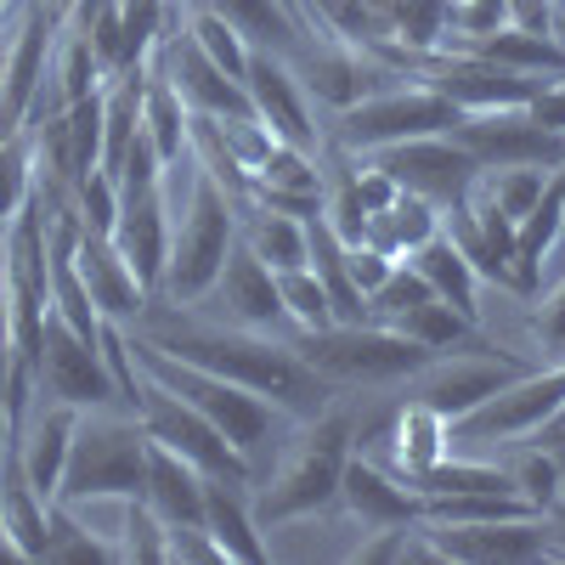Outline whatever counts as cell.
<instances>
[{
	"mask_svg": "<svg viewBox=\"0 0 565 565\" xmlns=\"http://www.w3.org/2000/svg\"><path fill=\"white\" fill-rule=\"evenodd\" d=\"M130 356H136V367L148 373L153 385H164V391H170V396H181L186 407H199V413L215 424V430H221L232 447H238V452L255 463V476H260L266 452H271V447H282L277 436L295 424L277 402L255 396L249 385L221 380V373H210V367H193V362H181V356L159 351L153 340H141L136 328H130Z\"/></svg>",
	"mask_w": 565,
	"mask_h": 565,
	"instance_id": "cell-3",
	"label": "cell"
},
{
	"mask_svg": "<svg viewBox=\"0 0 565 565\" xmlns=\"http://www.w3.org/2000/svg\"><path fill=\"white\" fill-rule=\"evenodd\" d=\"M391 255H380V249H373V244H351L345 249V271H351V282H356V289L362 295H373V289H380V282L391 277Z\"/></svg>",
	"mask_w": 565,
	"mask_h": 565,
	"instance_id": "cell-42",
	"label": "cell"
},
{
	"mask_svg": "<svg viewBox=\"0 0 565 565\" xmlns=\"http://www.w3.org/2000/svg\"><path fill=\"white\" fill-rule=\"evenodd\" d=\"M63 23L29 0V12L18 23V34L7 40V52H0V141L18 136L34 114V97L45 85V68H52V45H57Z\"/></svg>",
	"mask_w": 565,
	"mask_h": 565,
	"instance_id": "cell-15",
	"label": "cell"
},
{
	"mask_svg": "<svg viewBox=\"0 0 565 565\" xmlns=\"http://www.w3.org/2000/svg\"><path fill=\"white\" fill-rule=\"evenodd\" d=\"M380 164L402 193L424 199V204H436V210H452L469 199V186L481 181V164L476 153L463 148V141L452 130L441 136H413V141H396V148H380V153H362Z\"/></svg>",
	"mask_w": 565,
	"mask_h": 565,
	"instance_id": "cell-11",
	"label": "cell"
},
{
	"mask_svg": "<svg viewBox=\"0 0 565 565\" xmlns=\"http://www.w3.org/2000/svg\"><path fill=\"white\" fill-rule=\"evenodd\" d=\"M74 215H79V226H90V232H114V221H119V181H114L108 170L79 175V181H74Z\"/></svg>",
	"mask_w": 565,
	"mask_h": 565,
	"instance_id": "cell-40",
	"label": "cell"
},
{
	"mask_svg": "<svg viewBox=\"0 0 565 565\" xmlns=\"http://www.w3.org/2000/svg\"><path fill=\"white\" fill-rule=\"evenodd\" d=\"M559 413H565V356H559L554 367L514 373L503 391H492L487 402H476L469 413H458V418H452V452H458V441L487 447V441H526V436H543Z\"/></svg>",
	"mask_w": 565,
	"mask_h": 565,
	"instance_id": "cell-7",
	"label": "cell"
},
{
	"mask_svg": "<svg viewBox=\"0 0 565 565\" xmlns=\"http://www.w3.org/2000/svg\"><path fill=\"white\" fill-rule=\"evenodd\" d=\"M548 559H565V503L548 509Z\"/></svg>",
	"mask_w": 565,
	"mask_h": 565,
	"instance_id": "cell-44",
	"label": "cell"
},
{
	"mask_svg": "<svg viewBox=\"0 0 565 565\" xmlns=\"http://www.w3.org/2000/svg\"><path fill=\"white\" fill-rule=\"evenodd\" d=\"M452 136L476 153L481 170H554L565 153V136L543 130L526 108H492V114H458Z\"/></svg>",
	"mask_w": 565,
	"mask_h": 565,
	"instance_id": "cell-13",
	"label": "cell"
},
{
	"mask_svg": "<svg viewBox=\"0 0 565 565\" xmlns=\"http://www.w3.org/2000/svg\"><path fill=\"white\" fill-rule=\"evenodd\" d=\"M452 52H476V57H487V63H503V68H514V74H548V79H559L565 74V45L554 40V34H543V29H521V23H498L492 34H476V40H458Z\"/></svg>",
	"mask_w": 565,
	"mask_h": 565,
	"instance_id": "cell-25",
	"label": "cell"
},
{
	"mask_svg": "<svg viewBox=\"0 0 565 565\" xmlns=\"http://www.w3.org/2000/svg\"><path fill=\"white\" fill-rule=\"evenodd\" d=\"M244 90L255 103V119L277 136L289 141V148H317V130H311V114H306V85L295 74V63H282V52H266L255 45L249 52V74H244Z\"/></svg>",
	"mask_w": 565,
	"mask_h": 565,
	"instance_id": "cell-19",
	"label": "cell"
},
{
	"mask_svg": "<svg viewBox=\"0 0 565 565\" xmlns=\"http://www.w3.org/2000/svg\"><path fill=\"white\" fill-rule=\"evenodd\" d=\"M0 289H7V226H0Z\"/></svg>",
	"mask_w": 565,
	"mask_h": 565,
	"instance_id": "cell-48",
	"label": "cell"
},
{
	"mask_svg": "<svg viewBox=\"0 0 565 565\" xmlns=\"http://www.w3.org/2000/svg\"><path fill=\"white\" fill-rule=\"evenodd\" d=\"M277 295H282V311H289L295 334H311V328L334 322V306H328V289H322V277L311 271V260L277 271Z\"/></svg>",
	"mask_w": 565,
	"mask_h": 565,
	"instance_id": "cell-35",
	"label": "cell"
},
{
	"mask_svg": "<svg viewBox=\"0 0 565 565\" xmlns=\"http://www.w3.org/2000/svg\"><path fill=\"white\" fill-rule=\"evenodd\" d=\"M103 334V328H97ZM34 391L45 402H68V407H125L114 373H108V356H103V340H85L79 328H68L57 311H45V328H40V356H34Z\"/></svg>",
	"mask_w": 565,
	"mask_h": 565,
	"instance_id": "cell-10",
	"label": "cell"
},
{
	"mask_svg": "<svg viewBox=\"0 0 565 565\" xmlns=\"http://www.w3.org/2000/svg\"><path fill=\"white\" fill-rule=\"evenodd\" d=\"M215 322H232V328H255V334H295L289 311H282V295H277V271L266 260H255V249L238 238L215 277V289L199 300Z\"/></svg>",
	"mask_w": 565,
	"mask_h": 565,
	"instance_id": "cell-14",
	"label": "cell"
},
{
	"mask_svg": "<svg viewBox=\"0 0 565 565\" xmlns=\"http://www.w3.org/2000/svg\"><path fill=\"white\" fill-rule=\"evenodd\" d=\"M356 452V418L345 407H322L311 418H300V436L289 441L277 469L255 476V521L260 526H282V521H300V514H317L328 503H340V476H345V458Z\"/></svg>",
	"mask_w": 565,
	"mask_h": 565,
	"instance_id": "cell-2",
	"label": "cell"
},
{
	"mask_svg": "<svg viewBox=\"0 0 565 565\" xmlns=\"http://www.w3.org/2000/svg\"><path fill=\"white\" fill-rule=\"evenodd\" d=\"M509 481H514V492H521L537 514H548V509H559V463H554V452L537 441V447H526L521 458L509 463Z\"/></svg>",
	"mask_w": 565,
	"mask_h": 565,
	"instance_id": "cell-38",
	"label": "cell"
},
{
	"mask_svg": "<svg viewBox=\"0 0 565 565\" xmlns=\"http://www.w3.org/2000/svg\"><path fill=\"white\" fill-rule=\"evenodd\" d=\"M532 334H537V345H548L554 356H565V277L554 282V289L543 295V306L532 311Z\"/></svg>",
	"mask_w": 565,
	"mask_h": 565,
	"instance_id": "cell-41",
	"label": "cell"
},
{
	"mask_svg": "<svg viewBox=\"0 0 565 565\" xmlns=\"http://www.w3.org/2000/svg\"><path fill=\"white\" fill-rule=\"evenodd\" d=\"M548 452H554V463H559V503H565V436L548 441Z\"/></svg>",
	"mask_w": 565,
	"mask_h": 565,
	"instance_id": "cell-46",
	"label": "cell"
},
{
	"mask_svg": "<svg viewBox=\"0 0 565 565\" xmlns=\"http://www.w3.org/2000/svg\"><path fill=\"white\" fill-rule=\"evenodd\" d=\"M141 340H153L159 351L210 367L232 385H249L255 396L277 402L289 418H311L322 407H334V385L295 351V340H277V334H255V328H232L215 317H199L193 306H148L136 322Z\"/></svg>",
	"mask_w": 565,
	"mask_h": 565,
	"instance_id": "cell-1",
	"label": "cell"
},
{
	"mask_svg": "<svg viewBox=\"0 0 565 565\" xmlns=\"http://www.w3.org/2000/svg\"><path fill=\"white\" fill-rule=\"evenodd\" d=\"M204 487L210 476L199 463H186L181 452L148 441V476H141V503H148L170 532L181 526H204Z\"/></svg>",
	"mask_w": 565,
	"mask_h": 565,
	"instance_id": "cell-23",
	"label": "cell"
},
{
	"mask_svg": "<svg viewBox=\"0 0 565 565\" xmlns=\"http://www.w3.org/2000/svg\"><path fill=\"white\" fill-rule=\"evenodd\" d=\"M238 210V238L255 249V260H266L271 271H289V266H306L311 244H306V221L282 215V210H266L255 199H232Z\"/></svg>",
	"mask_w": 565,
	"mask_h": 565,
	"instance_id": "cell-28",
	"label": "cell"
},
{
	"mask_svg": "<svg viewBox=\"0 0 565 565\" xmlns=\"http://www.w3.org/2000/svg\"><path fill=\"white\" fill-rule=\"evenodd\" d=\"M148 476V430L130 407H85L74 424V447L57 503H90V498H141Z\"/></svg>",
	"mask_w": 565,
	"mask_h": 565,
	"instance_id": "cell-5",
	"label": "cell"
},
{
	"mask_svg": "<svg viewBox=\"0 0 565 565\" xmlns=\"http://www.w3.org/2000/svg\"><path fill=\"white\" fill-rule=\"evenodd\" d=\"M458 125V108L430 85H391V90H367L351 108H340V148L345 153H380L413 136H441Z\"/></svg>",
	"mask_w": 565,
	"mask_h": 565,
	"instance_id": "cell-9",
	"label": "cell"
},
{
	"mask_svg": "<svg viewBox=\"0 0 565 565\" xmlns=\"http://www.w3.org/2000/svg\"><path fill=\"white\" fill-rule=\"evenodd\" d=\"M186 34H193V45H199V52L221 68V74H232V79H244L249 74V52H255V45L238 34V29H232L221 12H193V18H186Z\"/></svg>",
	"mask_w": 565,
	"mask_h": 565,
	"instance_id": "cell-34",
	"label": "cell"
},
{
	"mask_svg": "<svg viewBox=\"0 0 565 565\" xmlns=\"http://www.w3.org/2000/svg\"><path fill=\"white\" fill-rule=\"evenodd\" d=\"M514 373H526V362H514L509 351H441V356H430L413 380H402V402H413V407H430V413H441L447 424L458 418V413H469L476 402H487L492 391H503Z\"/></svg>",
	"mask_w": 565,
	"mask_h": 565,
	"instance_id": "cell-12",
	"label": "cell"
},
{
	"mask_svg": "<svg viewBox=\"0 0 565 565\" xmlns=\"http://www.w3.org/2000/svg\"><path fill=\"white\" fill-rule=\"evenodd\" d=\"M29 199H34V153H29V130H18L0 141V226H12Z\"/></svg>",
	"mask_w": 565,
	"mask_h": 565,
	"instance_id": "cell-37",
	"label": "cell"
},
{
	"mask_svg": "<svg viewBox=\"0 0 565 565\" xmlns=\"http://www.w3.org/2000/svg\"><path fill=\"white\" fill-rule=\"evenodd\" d=\"M175 0H119V74H148L164 34L175 29ZM114 74V79H119Z\"/></svg>",
	"mask_w": 565,
	"mask_h": 565,
	"instance_id": "cell-31",
	"label": "cell"
},
{
	"mask_svg": "<svg viewBox=\"0 0 565 565\" xmlns=\"http://www.w3.org/2000/svg\"><path fill=\"white\" fill-rule=\"evenodd\" d=\"M295 351L322 373L334 391H373V385H402L430 362L424 351L391 322H328L311 334H295Z\"/></svg>",
	"mask_w": 565,
	"mask_h": 565,
	"instance_id": "cell-6",
	"label": "cell"
},
{
	"mask_svg": "<svg viewBox=\"0 0 565 565\" xmlns=\"http://www.w3.org/2000/svg\"><path fill=\"white\" fill-rule=\"evenodd\" d=\"M74 271H79L85 295H90V306H97L103 322H125V328H136L141 311L153 306V295L136 282V271L125 266V255L114 249L108 232L79 226V238H74Z\"/></svg>",
	"mask_w": 565,
	"mask_h": 565,
	"instance_id": "cell-20",
	"label": "cell"
},
{
	"mask_svg": "<svg viewBox=\"0 0 565 565\" xmlns=\"http://www.w3.org/2000/svg\"><path fill=\"white\" fill-rule=\"evenodd\" d=\"M130 413L141 418L148 441L181 452L186 463H199L210 481H238V487L255 481V463H249L238 447H232L199 407H186L181 396H170L164 385H153L148 373H141V385H136V396H130Z\"/></svg>",
	"mask_w": 565,
	"mask_h": 565,
	"instance_id": "cell-8",
	"label": "cell"
},
{
	"mask_svg": "<svg viewBox=\"0 0 565 565\" xmlns=\"http://www.w3.org/2000/svg\"><path fill=\"white\" fill-rule=\"evenodd\" d=\"M204 532L221 548V559H244V565H260L266 559L260 521H255V509H249V498H244L238 481H210L204 487Z\"/></svg>",
	"mask_w": 565,
	"mask_h": 565,
	"instance_id": "cell-27",
	"label": "cell"
},
{
	"mask_svg": "<svg viewBox=\"0 0 565 565\" xmlns=\"http://www.w3.org/2000/svg\"><path fill=\"white\" fill-rule=\"evenodd\" d=\"M141 130L159 148L164 164L186 159V141H193V108L181 103V90L170 85V74L159 63H148V85H141Z\"/></svg>",
	"mask_w": 565,
	"mask_h": 565,
	"instance_id": "cell-29",
	"label": "cell"
},
{
	"mask_svg": "<svg viewBox=\"0 0 565 565\" xmlns=\"http://www.w3.org/2000/svg\"><path fill=\"white\" fill-rule=\"evenodd\" d=\"M74 424H79V407L68 402H45L34 396V407L23 413L18 424V458H23V476L29 487L57 503V487H63V469H68V447H74Z\"/></svg>",
	"mask_w": 565,
	"mask_h": 565,
	"instance_id": "cell-22",
	"label": "cell"
},
{
	"mask_svg": "<svg viewBox=\"0 0 565 565\" xmlns=\"http://www.w3.org/2000/svg\"><path fill=\"white\" fill-rule=\"evenodd\" d=\"M114 548H119V559L159 565V559H170V526L141 498H125V521L114 532Z\"/></svg>",
	"mask_w": 565,
	"mask_h": 565,
	"instance_id": "cell-36",
	"label": "cell"
},
{
	"mask_svg": "<svg viewBox=\"0 0 565 565\" xmlns=\"http://www.w3.org/2000/svg\"><path fill=\"white\" fill-rule=\"evenodd\" d=\"M380 441H385V452H391L385 469H391L396 481H413L418 469H430V463H441V458L452 452V424H447L441 413H430V407L402 402L396 424H391Z\"/></svg>",
	"mask_w": 565,
	"mask_h": 565,
	"instance_id": "cell-24",
	"label": "cell"
},
{
	"mask_svg": "<svg viewBox=\"0 0 565 565\" xmlns=\"http://www.w3.org/2000/svg\"><path fill=\"white\" fill-rule=\"evenodd\" d=\"M391 328H402L407 340H418L424 351H436V356L476 340V322H469L463 311H452L447 300H424V306H413V311L391 317Z\"/></svg>",
	"mask_w": 565,
	"mask_h": 565,
	"instance_id": "cell-33",
	"label": "cell"
},
{
	"mask_svg": "<svg viewBox=\"0 0 565 565\" xmlns=\"http://www.w3.org/2000/svg\"><path fill=\"white\" fill-rule=\"evenodd\" d=\"M436 232H441V210L413 199V193H396L380 215H367V244L391 260H407L418 244H430Z\"/></svg>",
	"mask_w": 565,
	"mask_h": 565,
	"instance_id": "cell-30",
	"label": "cell"
},
{
	"mask_svg": "<svg viewBox=\"0 0 565 565\" xmlns=\"http://www.w3.org/2000/svg\"><path fill=\"white\" fill-rule=\"evenodd\" d=\"M526 114L543 125V130H554V136H565V79H543L537 90H532V103H526Z\"/></svg>",
	"mask_w": 565,
	"mask_h": 565,
	"instance_id": "cell-43",
	"label": "cell"
},
{
	"mask_svg": "<svg viewBox=\"0 0 565 565\" xmlns=\"http://www.w3.org/2000/svg\"><path fill=\"white\" fill-rule=\"evenodd\" d=\"M153 63L170 74V85L181 90V103L193 108V114H210V119H255V103H249L244 79L221 74V68L199 52V45H193L186 23H181L175 34H164V45H159Z\"/></svg>",
	"mask_w": 565,
	"mask_h": 565,
	"instance_id": "cell-18",
	"label": "cell"
},
{
	"mask_svg": "<svg viewBox=\"0 0 565 565\" xmlns=\"http://www.w3.org/2000/svg\"><path fill=\"white\" fill-rule=\"evenodd\" d=\"M210 12H221L249 45H266V52H282V45L306 40V23L282 0H210Z\"/></svg>",
	"mask_w": 565,
	"mask_h": 565,
	"instance_id": "cell-32",
	"label": "cell"
},
{
	"mask_svg": "<svg viewBox=\"0 0 565 565\" xmlns=\"http://www.w3.org/2000/svg\"><path fill=\"white\" fill-rule=\"evenodd\" d=\"M7 12H12V0H0V23H7Z\"/></svg>",
	"mask_w": 565,
	"mask_h": 565,
	"instance_id": "cell-49",
	"label": "cell"
},
{
	"mask_svg": "<svg viewBox=\"0 0 565 565\" xmlns=\"http://www.w3.org/2000/svg\"><path fill=\"white\" fill-rule=\"evenodd\" d=\"M232 244H238V210H232L226 186L193 164L186 204L170 221V255H164V277H159L153 300H164V306H199L215 289V277H221Z\"/></svg>",
	"mask_w": 565,
	"mask_h": 565,
	"instance_id": "cell-4",
	"label": "cell"
},
{
	"mask_svg": "<svg viewBox=\"0 0 565 565\" xmlns=\"http://www.w3.org/2000/svg\"><path fill=\"white\" fill-rule=\"evenodd\" d=\"M40 7H45V12H52L57 23H68V18H74V7H79V0H40Z\"/></svg>",
	"mask_w": 565,
	"mask_h": 565,
	"instance_id": "cell-45",
	"label": "cell"
},
{
	"mask_svg": "<svg viewBox=\"0 0 565 565\" xmlns=\"http://www.w3.org/2000/svg\"><path fill=\"white\" fill-rule=\"evenodd\" d=\"M548 29H554V40L565 45V0H554V18H548Z\"/></svg>",
	"mask_w": 565,
	"mask_h": 565,
	"instance_id": "cell-47",
	"label": "cell"
},
{
	"mask_svg": "<svg viewBox=\"0 0 565 565\" xmlns=\"http://www.w3.org/2000/svg\"><path fill=\"white\" fill-rule=\"evenodd\" d=\"M436 543V559L458 565H526L548 559V514H521V521H476V526H436L424 521Z\"/></svg>",
	"mask_w": 565,
	"mask_h": 565,
	"instance_id": "cell-16",
	"label": "cell"
},
{
	"mask_svg": "<svg viewBox=\"0 0 565 565\" xmlns=\"http://www.w3.org/2000/svg\"><path fill=\"white\" fill-rule=\"evenodd\" d=\"M407 266L430 282L436 300H447V306L463 311L469 322H481V271L469 266V255L447 238V232H436L430 244H418V249L407 255Z\"/></svg>",
	"mask_w": 565,
	"mask_h": 565,
	"instance_id": "cell-26",
	"label": "cell"
},
{
	"mask_svg": "<svg viewBox=\"0 0 565 565\" xmlns=\"http://www.w3.org/2000/svg\"><path fill=\"white\" fill-rule=\"evenodd\" d=\"M108 238H114V249L125 255V266L136 271L141 289L159 295L164 255H170V204H164V181L119 186V221H114Z\"/></svg>",
	"mask_w": 565,
	"mask_h": 565,
	"instance_id": "cell-17",
	"label": "cell"
},
{
	"mask_svg": "<svg viewBox=\"0 0 565 565\" xmlns=\"http://www.w3.org/2000/svg\"><path fill=\"white\" fill-rule=\"evenodd\" d=\"M543 181H548V170H481V193L514 221V226H521V215L543 199Z\"/></svg>",
	"mask_w": 565,
	"mask_h": 565,
	"instance_id": "cell-39",
	"label": "cell"
},
{
	"mask_svg": "<svg viewBox=\"0 0 565 565\" xmlns=\"http://www.w3.org/2000/svg\"><path fill=\"white\" fill-rule=\"evenodd\" d=\"M340 503L351 509V521H356L362 532H385V526L424 521V498H418L407 481H396L385 463H373L367 452H351V458H345Z\"/></svg>",
	"mask_w": 565,
	"mask_h": 565,
	"instance_id": "cell-21",
	"label": "cell"
}]
</instances>
